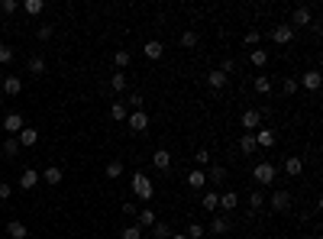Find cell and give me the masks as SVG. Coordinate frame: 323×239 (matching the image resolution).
I'll list each match as a JSON object with an SVG mask.
<instances>
[{
	"instance_id": "6da1fadb",
	"label": "cell",
	"mask_w": 323,
	"mask_h": 239,
	"mask_svg": "<svg viewBox=\"0 0 323 239\" xmlns=\"http://www.w3.org/2000/svg\"><path fill=\"white\" fill-rule=\"evenodd\" d=\"M129 184H133V194L139 197V201H152V194H155V184L149 181V178H146V175H142V172H136V175H133V181H129Z\"/></svg>"
},
{
	"instance_id": "7a4b0ae2",
	"label": "cell",
	"mask_w": 323,
	"mask_h": 239,
	"mask_svg": "<svg viewBox=\"0 0 323 239\" xmlns=\"http://www.w3.org/2000/svg\"><path fill=\"white\" fill-rule=\"evenodd\" d=\"M275 175H278V172H275L272 162H259V165L252 168V181H259V184H272Z\"/></svg>"
},
{
	"instance_id": "3957f363",
	"label": "cell",
	"mask_w": 323,
	"mask_h": 239,
	"mask_svg": "<svg viewBox=\"0 0 323 239\" xmlns=\"http://www.w3.org/2000/svg\"><path fill=\"white\" fill-rule=\"evenodd\" d=\"M126 123H129V129H133V133H146V129H149V113L146 110H133L126 117Z\"/></svg>"
},
{
	"instance_id": "277c9868",
	"label": "cell",
	"mask_w": 323,
	"mask_h": 239,
	"mask_svg": "<svg viewBox=\"0 0 323 239\" xmlns=\"http://www.w3.org/2000/svg\"><path fill=\"white\" fill-rule=\"evenodd\" d=\"M269 36H272V42L288 45V42L294 39V29H291V26H285V23H278V26H272V32H269Z\"/></svg>"
},
{
	"instance_id": "5b68a950",
	"label": "cell",
	"mask_w": 323,
	"mask_h": 239,
	"mask_svg": "<svg viewBox=\"0 0 323 239\" xmlns=\"http://www.w3.org/2000/svg\"><path fill=\"white\" fill-rule=\"evenodd\" d=\"M239 123H243V129H246V133L259 129V126H262V110H246L243 117H239Z\"/></svg>"
},
{
	"instance_id": "8992f818",
	"label": "cell",
	"mask_w": 323,
	"mask_h": 239,
	"mask_svg": "<svg viewBox=\"0 0 323 239\" xmlns=\"http://www.w3.org/2000/svg\"><path fill=\"white\" fill-rule=\"evenodd\" d=\"M311 6H294V13H291V29L294 26H311Z\"/></svg>"
},
{
	"instance_id": "52a82bcc",
	"label": "cell",
	"mask_w": 323,
	"mask_h": 239,
	"mask_svg": "<svg viewBox=\"0 0 323 239\" xmlns=\"http://www.w3.org/2000/svg\"><path fill=\"white\" fill-rule=\"evenodd\" d=\"M23 126H26V123H23V117H19V113H6V117H3V129H6L10 136H19V129H23Z\"/></svg>"
},
{
	"instance_id": "ba28073f",
	"label": "cell",
	"mask_w": 323,
	"mask_h": 239,
	"mask_svg": "<svg viewBox=\"0 0 323 239\" xmlns=\"http://www.w3.org/2000/svg\"><path fill=\"white\" fill-rule=\"evenodd\" d=\"M152 165L159 168V172H168V168H171V152H168V149H155V152H152Z\"/></svg>"
},
{
	"instance_id": "9c48e42d",
	"label": "cell",
	"mask_w": 323,
	"mask_h": 239,
	"mask_svg": "<svg viewBox=\"0 0 323 239\" xmlns=\"http://www.w3.org/2000/svg\"><path fill=\"white\" fill-rule=\"evenodd\" d=\"M272 207L278 210V214L291 210V194H288V191H275V194H272Z\"/></svg>"
},
{
	"instance_id": "30bf717a",
	"label": "cell",
	"mask_w": 323,
	"mask_h": 239,
	"mask_svg": "<svg viewBox=\"0 0 323 239\" xmlns=\"http://www.w3.org/2000/svg\"><path fill=\"white\" fill-rule=\"evenodd\" d=\"M298 84H304L307 91H320V71H317V68L304 71V78H298Z\"/></svg>"
},
{
	"instance_id": "8fae6325",
	"label": "cell",
	"mask_w": 323,
	"mask_h": 239,
	"mask_svg": "<svg viewBox=\"0 0 323 239\" xmlns=\"http://www.w3.org/2000/svg\"><path fill=\"white\" fill-rule=\"evenodd\" d=\"M142 52H146V58H149V61H159V58L165 55V45L159 42V39H149V42H146V49H142Z\"/></svg>"
},
{
	"instance_id": "7c38bea8",
	"label": "cell",
	"mask_w": 323,
	"mask_h": 239,
	"mask_svg": "<svg viewBox=\"0 0 323 239\" xmlns=\"http://www.w3.org/2000/svg\"><path fill=\"white\" fill-rule=\"evenodd\" d=\"M19 91H23V78H16V74H6V78H3V94L16 97Z\"/></svg>"
},
{
	"instance_id": "4fadbf2b",
	"label": "cell",
	"mask_w": 323,
	"mask_h": 239,
	"mask_svg": "<svg viewBox=\"0 0 323 239\" xmlns=\"http://www.w3.org/2000/svg\"><path fill=\"white\" fill-rule=\"evenodd\" d=\"M136 220H139L136 227H142V230H152V227H155V210H152V207H142L139 214H136Z\"/></svg>"
},
{
	"instance_id": "5bb4252c",
	"label": "cell",
	"mask_w": 323,
	"mask_h": 239,
	"mask_svg": "<svg viewBox=\"0 0 323 239\" xmlns=\"http://www.w3.org/2000/svg\"><path fill=\"white\" fill-rule=\"evenodd\" d=\"M16 142H19V146H23V149H32V146H36V142H39V133H36V129H19V136H16Z\"/></svg>"
},
{
	"instance_id": "9a60e30c",
	"label": "cell",
	"mask_w": 323,
	"mask_h": 239,
	"mask_svg": "<svg viewBox=\"0 0 323 239\" xmlns=\"http://www.w3.org/2000/svg\"><path fill=\"white\" fill-rule=\"evenodd\" d=\"M36 184H39V172H36V168H26V172L19 175V188H23V191H32Z\"/></svg>"
},
{
	"instance_id": "2e32d148",
	"label": "cell",
	"mask_w": 323,
	"mask_h": 239,
	"mask_svg": "<svg viewBox=\"0 0 323 239\" xmlns=\"http://www.w3.org/2000/svg\"><path fill=\"white\" fill-rule=\"evenodd\" d=\"M204 184H207V172H204V168H194V172L188 175V188L191 191H201Z\"/></svg>"
},
{
	"instance_id": "e0dca14e",
	"label": "cell",
	"mask_w": 323,
	"mask_h": 239,
	"mask_svg": "<svg viewBox=\"0 0 323 239\" xmlns=\"http://www.w3.org/2000/svg\"><path fill=\"white\" fill-rule=\"evenodd\" d=\"M226 81H230V78H226V74L220 71V68H214V71H207V84L214 87V91H223V87H226Z\"/></svg>"
},
{
	"instance_id": "ac0fdd59",
	"label": "cell",
	"mask_w": 323,
	"mask_h": 239,
	"mask_svg": "<svg viewBox=\"0 0 323 239\" xmlns=\"http://www.w3.org/2000/svg\"><path fill=\"white\" fill-rule=\"evenodd\" d=\"M285 172L291 175V178H298V175L304 172V159H301V155H291V159L285 162Z\"/></svg>"
},
{
	"instance_id": "d6986e66",
	"label": "cell",
	"mask_w": 323,
	"mask_h": 239,
	"mask_svg": "<svg viewBox=\"0 0 323 239\" xmlns=\"http://www.w3.org/2000/svg\"><path fill=\"white\" fill-rule=\"evenodd\" d=\"M256 136H252V133H243V136H239V152H243V155H252V152H256Z\"/></svg>"
},
{
	"instance_id": "ffe728a7",
	"label": "cell",
	"mask_w": 323,
	"mask_h": 239,
	"mask_svg": "<svg viewBox=\"0 0 323 239\" xmlns=\"http://www.w3.org/2000/svg\"><path fill=\"white\" fill-rule=\"evenodd\" d=\"M39 181H45V184H61V168H58V165H49L42 175H39Z\"/></svg>"
},
{
	"instance_id": "44dd1931",
	"label": "cell",
	"mask_w": 323,
	"mask_h": 239,
	"mask_svg": "<svg viewBox=\"0 0 323 239\" xmlns=\"http://www.w3.org/2000/svg\"><path fill=\"white\" fill-rule=\"evenodd\" d=\"M6 236H10V239H26V236H29V230H26L19 220H13V223H6Z\"/></svg>"
},
{
	"instance_id": "7402d4cb",
	"label": "cell",
	"mask_w": 323,
	"mask_h": 239,
	"mask_svg": "<svg viewBox=\"0 0 323 239\" xmlns=\"http://www.w3.org/2000/svg\"><path fill=\"white\" fill-rule=\"evenodd\" d=\"M256 136V146H262V149H272L275 146V133L272 129H259V133H252Z\"/></svg>"
},
{
	"instance_id": "603a6c76",
	"label": "cell",
	"mask_w": 323,
	"mask_h": 239,
	"mask_svg": "<svg viewBox=\"0 0 323 239\" xmlns=\"http://www.w3.org/2000/svg\"><path fill=\"white\" fill-rule=\"evenodd\" d=\"M236 204H239V194H236V191H223V194H220V207H223L226 214H230Z\"/></svg>"
},
{
	"instance_id": "cb8c5ba5",
	"label": "cell",
	"mask_w": 323,
	"mask_h": 239,
	"mask_svg": "<svg viewBox=\"0 0 323 239\" xmlns=\"http://www.w3.org/2000/svg\"><path fill=\"white\" fill-rule=\"evenodd\" d=\"M110 117H113L116 123H123V120L129 117V107L123 104V100H116V104H110Z\"/></svg>"
},
{
	"instance_id": "d4e9b609",
	"label": "cell",
	"mask_w": 323,
	"mask_h": 239,
	"mask_svg": "<svg viewBox=\"0 0 323 239\" xmlns=\"http://www.w3.org/2000/svg\"><path fill=\"white\" fill-rule=\"evenodd\" d=\"M126 84H129V78H126V74H123V71H116L113 78H110V87H113L116 94H123V91H126Z\"/></svg>"
},
{
	"instance_id": "484cf974",
	"label": "cell",
	"mask_w": 323,
	"mask_h": 239,
	"mask_svg": "<svg viewBox=\"0 0 323 239\" xmlns=\"http://www.w3.org/2000/svg\"><path fill=\"white\" fill-rule=\"evenodd\" d=\"M226 178V165H210V172H207V184L214 181V184H220Z\"/></svg>"
},
{
	"instance_id": "4316f807",
	"label": "cell",
	"mask_w": 323,
	"mask_h": 239,
	"mask_svg": "<svg viewBox=\"0 0 323 239\" xmlns=\"http://www.w3.org/2000/svg\"><path fill=\"white\" fill-rule=\"evenodd\" d=\"M26 68H29V74H42L45 71V58L42 55H32L29 61H26Z\"/></svg>"
},
{
	"instance_id": "83f0119b",
	"label": "cell",
	"mask_w": 323,
	"mask_h": 239,
	"mask_svg": "<svg viewBox=\"0 0 323 239\" xmlns=\"http://www.w3.org/2000/svg\"><path fill=\"white\" fill-rule=\"evenodd\" d=\"M201 204H204V210H220V194H217V191H207Z\"/></svg>"
},
{
	"instance_id": "f1b7e54d",
	"label": "cell",
	"mask_w": 323,
	"mask_h": 239,
	"mask_svg": "<svg viewBox=\"0 0 323 239\" xmlns=\"http://www.w3.org/2000/svg\"><path fill=\"white\" fill-rule=\"evenodd\" d=\"M252 87H256V94H269V91H272V81H269V74H259V78L252 81Z\"/></svg>"
},
{
	"instance_id": "f546056e",
	"label": "cell",
	"mask_w": 323,
	"mask_h": 239,
	"mask_svg": "<svg viewBox=\"0 0 323 239\" xmlns=\"http://www.w3.org/2000/svg\"><path fill=\"white\" fill-rule=\"evenodd\" d=\"M249 58H252V65H256V68H265V65H269V52H262V49H252Z\"/></svg>"
},
{
	"instance_id": "4dcf8cb0",
	"label": "cell",
	"mask_w": 323,
	"mask_h": 239,
	"mask_svg": "<svg viewBox=\"0 0 323 239\" xmlns=\"http://www.w3.org/2000/svg\"><path fill=\"white\" fill-rule=\"evenodd\" d=\"M107 178H123V162L120 159L107 162Z\"/></svg>"
},
{
	"instance_id": "1f68e13d",
	"label": "cell",
	"mask_w": 323,
	"mask_h": 239,
	"mask_svg": "<svg viewBox=\"0 0 323 239\" xmlns=\"http://www.w3.org/2000/svg\"><path fill=\"white\" fill-rule=\"evenodd\" d=\"M149 233H152L155 239H168V236H171V230H168V223H159V220H155V227L149 230Z\"/></svg>"
},
{
	"instance_id": "d6a6232c",
	"label": "cell",
	"mask_w": 323,
	"mask_h": 239,
	"mask_svg": "<svg viewBox=\"0 0 323 239\" xmlns=\"http://www.w3.org/2000/svg\"><path fill=\"white\" fill-rule=\"evenodd\" d=\"M42 6H45L42 0H26V3H23V10L29 13V16H39V13H42Z\"/></svg>"
},
{
	"instance_id": "836d02e7",
	"label": "cell",
	"mask_w": 323,
	"mask_h": 239,
	"mask_svg": "<svg viewBox=\"0 0 323 239\" xmlns=\"http://www.w3.org/2000/svg\"><path fill=\"white\" fill-rule=\"evenodd\" d=\"M298 78H285V81H281V91H285V97H291V94H298Z\"/></svg>"
},
{
	"instance_id": "e575fe53",
	"label": "cell",
	"mask_w": 323,
	"mask_h": 239,
	"mask_svg": "<svg viewBox=\"0 0 323 239\" xmlns=\"http://www.w3.org/2000/svg\"><path fill=\"white\" fill-rule=\"evenodd\" d=\"M259 39H262V32H259V29H249V32L243 36V42L249 45V49H259Z\"/></svg>"
},
{
	"instance_id": "d590c367",
	"label": "cell",
	"mask_w": 323,
	"mask_h": 239,
	"mask_svg": "<svg viewBox=\"0 0 323 239\" xmlns=\"http://www.w3.org/2000/svg\"><path fill=\"white\" fill-rule=\"evenodd\" d=\"M230 230V220H223V217H214V223H210V233H226Z\"/></svg>"
},
{
	"instance_id": "8d00e7d4",
	"label": "cell",
	"mask_w": 323,
	"mask_h": 239,
	"mask_svg": "<svg viewBox=\"0 0 323 239\" xmlns=\"http://www.w3.org/2000/svg\"><path fill=\"white\" fill-rule=\"evenodd\" d=\"M120 236L123 239H142V227H136V223H133V227H123Z\"/></svg>"
},
{
	"instance_id": "74e56055",
	"label": "cell",
	"mask_w": 323,
	"mask_h": 239,
	"mask_svg": "<svg viewBox=\"0 0 323 239\" xmlns=\"http://www.w3.org/2000/svg\"><path fill=\"white\" fill-rule=\"evenodd\" d=\"M194 162H197V168H207V165H210V152H207V149H197Z\"/></svg>"
},
{
	"instance_id": "f35d334b",
	"label": "cell",
	"mask_w": 323,
	"mask_h": 239,
	"mask_svg": "<svg viewBox=\"0 0 323 239\" xmlns=\"http://www.w3.org/2000/svg\"><path fill=\"white\" fill-rule=\"evenodd\" d=\"M6 61H13V45L0 42V65H6Z\"/></svg>"
},
{
	"instance_id": "ab89813d",
	"label": "cell",
	"mask_w": 323,
	"mask_h": 239,
	"mask_svg": "<svg viewBox=\"0 0 323 239\" xmlns=\"http://www.w3.org/2000/svg\"><path fill=\"white\" fill-rule=\"evenodd\" d=\"M204 233H207V230H204L201 223H191V227H188V233H184V236H188V239H201Z\"/></svg>"
},
{
	"instance_id": "60d3db41",
	"label": "cell",
	"mask_w": 323,
	"mask_h": 239,
	"mask_svg": "<svg viewBox=\"0 0 323 239\" xmlns=\"http://www.w3.org/2000/svg\"><path fill=\"white\" fill-rule=\"evenodd\" d=\"M3 152H6V155H16V152H19V142H16V136H10V139L3 142Z\"/></svg>"
},
{
	"instance_id": "b9f144b4",
	"label": "cell",
	"mask_w": 323,
	"mask_h": 239,
	"mask_svg": "<svg viewBox=\"0 0 323 239\" xmlns=\"http://www.w3.org/2000/svg\"><path fill=\"white\" fill-rule=\"evenodd\" d=\"M181 45H184V49H194V45H197V32H184V36H181Z\"/></svg>"
},
{
	"instance_id": "7bdbcfd3",
	"label": "cell",
	"mask_w": 323,
	"mask_h": 239,
	"mask_svg": "<svg viewBox=\"0 0 323 239\" xmlns=\"http://www.w3.org/2000/svg\"><path fill=\"white\" fill-rule=\"evenodd\" d=\"M220 71H223L226 78H230V74L236 71V61H233V58H223V61H220Z\"/></svg>"
},
{
	"instance_id": "ee69618b",
	"label": "cell",
	"mask_w": 323,
	"mask_h": 239,
	"mask_svg": "<svg viewBox=\"0 0 323 239\" xmlns=\"http://www.w3.org/2000/svg\"><path fill=\"white\" fill-rule=\"evenodd\" d=\"M126 107H133V110H142V94H129Z\"/></svg>"
},
{
	"instance_id": "f6af8a7d",
	"label": "cell",
	"mask_w": 323,
	"mask_h": 239,
	"mask_svg": "<svg viewBox=\"0 0 323 239\" xmlns=\"http://www.w3.org/2000/svg\"><path fill=\"white\" fill-rule=\"evenodd\" d=\"M262 204H265V197L259 194V191H252V197H249V207H252V210H259Z\"/></svg>"
},
{
	"instance_id": "bcb514c9",
	"label": "cell",
	"mask_w": 323,
	"mask_h": 239,
	"mask_svg": "<svg viewBox=\"0 0 323 239\" xmlns=\"http://www.w3.org/2000/svg\"><path fill=\"white\" fill-rule=\"evenodd\" d=\"M16 0H0V10H3V13H16Z\"/></svg>"
},
{
	"instance_id": "7dc6e473",
	"label": "cell",
	"mask_w": 323,
	"mask_h": 239,
	"mask_svg": "<svg viewBox=\"0 0 323 239\" xmlns=\"http://www.w3.org/2000/svg\"><path fill=\"white\" fill-rule=\"evenodd\" d=\"M113 61H116L120 68H126V65H129V52H116V55H113Z\"/></svg>"
},
{
	"instance_id": "c3c4849f",
	"label": "cell",
	"mask_w": 323,
	"mask_h": 239,
	"mask_svg": "<svg viewBox=\"0 0 323 239\" xmlns=\"http://www.w3.org/2000/svg\"><path fill=\"white\" fill-rule=\"evenodd\" d=\"M36 36L42 39V42H45V39H52V26H39V29H36Z\"/></svg>"
},
{
	"instance_id": "681fc988",
	"label": "cell",
	"mask_w": 323,
	"mask_h": 239,
	"mask_svg": "<svg viewBox=\"0 0 323 239\" xmlns=\"http://www.w3.org/2000/svg\"><path fill=\"white\" fill-rule=\"evenodd\" d=\"M123 214H129V217H136V214H139V207H136V204H133V201H126V204H123Z\"/></svg>"
},
{
	"instance_id": "f907efd6",
	"label": "cell",
	"mask_w": 323,
	"mask_h": 239,
	"mask_svg": "<svg viewBox=\"0 0 323 239\" xmlns=\"http://www.w3.org/2000/svg\"><path fill=\"white\" fill-rule=\"evenodd\" d=\"M10 194H13V188H10V184H0V201H6Z\"/></svg>"
},
{
	"instance_id": "816d5d0a",
	"label": "cell",
	"mask_w": 323,
	"mask_h": 239,
	"mask_svg": "<svg viewBox=\"0 0 323 239\" xmlns=\"http://www.w3.org/2000/svg\"><path fill=\"white\" fill-rule=\"evenodd\" d=\"M168 239H188V236H184V233H175V236H168Z\"/></svg>"
}]
</instances>
